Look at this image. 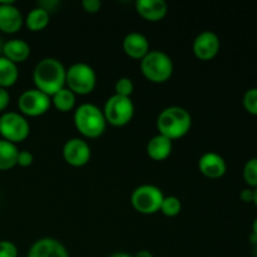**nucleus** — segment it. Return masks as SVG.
Wrapping results in <instances>:
<instances>
[{
	"mask_svg": "<svg viewBox=\"0 0 257 257\" xmlns=\"http://www.w3.org/2000/svg\"><path fill=\"white\" fill-rule=\"evenodd\" d=\"M65 77L67 69L57 58H44L33 70V80L37 89L49 97L65 87Z\"/></svg>",
	"mask_w": 257,
	"mask_h": 257,
	"instance_id": "obj_1",
	"label": "nucleus"
},
{
	"mask_svg": "<svg viewBox=\"0 0 257 257\" xmlns=\"http://www.w3.org/2000/svg\"><path fill=\"white\" fill-rule=\"evenodd\" d=\"M192 118L187 109L178 105L167 107L158 114L157 128L160 135L170 138L171 141L182 138L191 130Z\"/></svg>",
	"mask_w": 257,
	"mask_h": 257,
	"instance_id": "obj_2",
	"label": "nucleus"
},
{
	"mask_svg": "<svg viewBox=\"0 0 257 257\" xmlns=\"http://www.w3.org/2000/svg\"><path fill=\"white\" fill-rule=\"evenodd\" d=\"M74 124L83 136L97 138L105 131L107 120L100 108L92 103H83L75 108Z\"/></svg>",
	"mask_w": 257,
	"mask_h": 257,
	"instance_id": "obj_3",
	"label": "nucleus"
},
{
	"mask_svg": "<svg viewBox=\"0 0 257 257\" xmlns=\"http://www.w3.org/2000/svg\"><path fill=\"white\" fill-rule=\"evenodd\" d=\"M141 70L151 82L165 83L172 75L173 62L170 55L162 50H150L141 59Z\"/></svg>",
	"mask_w": 257,
	"mask_h": 257,
	"instance_id": "obj_4",
	"label": "nucleus"
},
{
	"mask_svg": "<svg viewBox=\"0 0 257 257\" xmlns=\"http://www.w3.org/2000/svg\"><path fill=\"white\" fill-rule=\"evenodd\" d=\"M97 84V74L87 63H74L67 69L65 85L74 94H89Z\"/></svg>",
	"mask_w": 257,
	"mask_h": 257,
	"instance_id": "obj_5",
	"label": "nucleus"
},
{
	"mask_svg": "<svg viewBox=\"0 0 257 257\" xmlns=\"http://www.w3.org/2000/svg\"><path fill=\"white\" fill-rule=\"evenodd\" d=\"M103 114L109 124L122 127L128 124L135 115V104L131 97L113 94L105 102Z\"/></svg>",
	"mask_w": 257,
	"mask_h": 257,
	"instance_id": "obj_6",
	"label": "nucleus"
},
{
	"mask_svg": "<svg viewBox=\"0 0 257 257\" xmlns=\"http://www.w3.org/2000/svg\"><path fill=\"white\" fill-rule=\"evenodd\" d=\"M165 198L161 188L155 185H141L136 188L131 196V202L136 211L145 215H152L161 210V205Z\"/></svg>",
	"mask_w": 257,
	"mask_h": 257,
	"instance_id": "obj_7",
	"label": "nucleus"
},
{
	"mask_svg": "<svg viewBox=\"0 0 257 257\" xmlns=\"http://www.w3.org/2000/svg\"><path fill=\"white\" fill-rule=\"evenodd\" d=\"M30 133L27 118L17 112H5L0 115V135L3 140L12 143L24 141Z\"/></svg>",
	"mask_w": 257,
	"mask_h": 257,
	"instance_id": "obj_8",
	"label": "nucleus"
},
{
	"mask_svg": "<svg viewBox=\"0 0 257 257\" xmlns=\"http://www.w3.org/2000/svg\"><path fill=\"white\" fill-rule=\"evenodd\" d=\"M52 105V98L39 89H28L20 94L18 100V107L23 114L30 117H38L49 110Z\"/></svg>",
	"mask_w": 257,
	"mask_h": 257,
	"instance_id": "obj_9",
	"label": "nucleus"
},
{
	"mask_svg": "<svg viewBox=\"0 0 257 257\" xmlns=\"http://www.w3.org/2000/svg\"><path fill=\"white\" fill-rule=\"evenodd\" d=\"M90 146L82 138H70L64 143L63 157L65 162L74 167H82L90 160Z\"/></svg>",
	"mask_w": 257,
	"mask_h": 257,
	"instance_id": "obj_10",
	"label": "nucleus"
},
{
	"mask_svg": "<svg viewBox=\"0 0 257 257\" xmlns=\"http://www.w3.org/2000/svg\"><path fill=\"white\" fill-rule=\"evenodd\" d=\"M23 14L13 0L0 2V30L7 34H14L23 27Z\"/></svg>",
	"mask_w": 257,
	"mask_h": 257,
	"instance_id": "obj_11",
	"label": "nucleus"
},
{
	"mask_svg": "<svg viewBox=\"0 0 257 257\" xmlns=\"http://www.w3.org/2000/svg\"><path fill=\"white\" fill-rule=\"evenodd\" d=\"M193 53L201 60H211L218 54L220 38L211 30L201 32L193 40Z\"/></svg>",
	"mask_w": 257,
	"mask_h": 257,
	"instance_id": "obj_12",
	"label": "nucleus"
},
{
	"mask_svg": "<svg viewBox=\"0 0 257 257\" xmlns=\"http://www.w3.org/2000/svg\"><path fill=\"white\" fill-rule=\"evenodd\" d=\"M27 257H69V252L57 238L43 237L33 243Z\"/></svg>",
	"mask_w": 257,
	"mask_h": 257,
	"instance_id": "obj_13",
	"label": "nucleus"
},
{
	"mask_svg": "<svg viewBox=\"0 0 257 257\" xmlns=\"http://www.w3.org/2000/svg\"><path fill=\"white\" fill-rule=\"evenodd\" d=\"M198 168L201 173L208 178H220L226 173L227 166L225 160L218 153L206 152L198 161Z\"/></svg>",
	"mask_w": 257,
	"mask_h": 257,
	"instance_id": "obj_14",
	"label": "nucleus"
},
{
	"mask_svg": "<svg viewBox=\"0 0 257 257\" xmlns=\"http://www.w3.org/2000/svg\"><path fill=\"white\" fill-rule=\"evenodd\" d=\"M123 50L133 59H143L150 52V42L142 33H128L123 39Z\"/></svg>",
	"mask_w": 257,
	"mask_h": 257,
	"instance_id": "obj_15",
	"label": "nucleus"
},
{
	"mask_svg": "<svg viewBox=\"0 0 257 257\" xmlns=\"http://www.w3.org/2000/svg\"><path fill=\"white\" fill-rule=\"evenodd\" d=\"M136 10L148 22H158L167 15L168 5L165 0H137Z\"/></svg>",
	"mask_w": 257,
	"mask_h": 257,
	"instance_id": "obj_16",
	"label": "nucleus"
},
{
	"mask_svg": "<svg viewBox=\"0 0 257 257\" xmlns=\"http://www.w3.org/2000/svg\"><path fill=\"white\" fill-rule=\"evenodd\" d=\"M3 57L8 58L13 63L18 64L27 60L30 55V45L23 39H10L3 45Z\"/></svg>",
	"mask_w": 257,
	"mask_h": 257,
	"instance_id": "obj_17",
	"label": "nucleus"
},
{
	"mask_svg": "<svg viewBox=\"0 0 257 257\" xmlns=\"http://www.w3.org/2000/svg\"><path fill=\"white\" fill-rule=\"evenodd\" d=\"M172 152V141L162 135H157L150 140L147 145V155L155 161H163Z\"/></svg>",
	"mask_w": 257,
	"mask_h": 257,
	"instance_id": "obj_18",
	"label": "nucleus"
},
{
	"mask_svg": "<svg viewBox=\"0 0 257 257\" xmlns=\"http://www.w3.org/2000/svg\"><path fill=\"white\" fill-rule=\"evenodd\" d=\"M19 78V69L15 63L0 55V87L9 88L17 83Z\"/></svg>",
	"mask_w": 257,
	"mask_h": 257,
	"instance_id": "obj_19",
	"label": "nucleus"
},
{
	"mask_svg": "<svg viewBox=\"0 0 257 257\" xmlns=\"http://www.w3.org/2000/svg\"><path fill=\"white\" fill-rule=\"evenodd\" d=\"M19 150L15 143L0 140V171H7L17 165Z\"/></svg>",
	"mask_w": 257,
	"mask_h": 257,
	"instance_id": "obj_20",
	"label": "nucleus"
},
{
	"mask_svg": "<svg viewBox=\"0 0 257 257\" xmlns=\"http://www.w3.org/2000/svg\"><path fill=\"white\" fill-rule=\"evenodd\" d=\"M50 14L43 8L37 7L33 8L29 13H28L27 18H25V24L29 28L32 32H39L43 30L48 24H49Z\"/></svg>",
	"mask_w": 257,
	"mask_h": 257,
	"instance_id": "obj_21",
	"label": "nucleus"
},
{
	"mask_svg": "<svg viewBox=\"0 0 257 257\" xmlns=\"http://www.w3.org/2000/svg\"><path fill=\"white\" fill-rule=\"evenodd\" d=\"M52 103L60 112H69L75 107V94L69 88L64 87L52 95Z\"/></svg>",
	"mask_w": 257,
	"mask_h": 257,
	"instance_id": "obj_22",
	"label": "nucleus"
},
{
	"mask_svg": "<svg viewBox=\"0 0 257 257\" xmlns=\"http://www.w3.org/2000/svg\"><path fill=\"white\" fill-rule=\"evenodd\" d=\"M181 208H182V205H181L180 198L176 197V196H167V197L163 198L160 211L165 216L173 217L181 212Z\"/></svg>",
	"mask_w": 257,
	"mask_h": 257,
	"instance_id": "obj_23",
	"label": "nucleus"
},
{
	"mask_svg": "<svg viewBox=\"0 0 257 257\" xmlns=\"http://www.w3.org/2000/svg\"><path fill=\"white\" fill-rule=\"evenodd\" d=\"M243 178L246 183L252 187H257V158H251L243 167Z\"/></svg>",
	"mask_w": 257,
	"mask_h": 257,
	"instance_id": "obj_24",
	"label": "nucleus"
},
{
	"mask_svg": "<svg viewBox=\"0 0 257 257\" xmlns=\"http://www.w3.org/2000/svg\"><path fill=\"white\" fill-rule=\"evenodd\" d=\"M115 94L123 95V97H131V94L135 90V84H133L132 79L127 77H122L115 82L114 85Z\"/></svg>",
	"mask_w": 257,
	"mask_h": 257,
	"instance_id": "obj_25",
	"label": "nucleus"
},
{
	"mask_svg": "<svg viewBox=\"0 0 257 257\" xmlns=\"http://www.w3.org/2000/svg\"><path fill=\"white\" fill-rule=\"evenodd\" d=\"M243 107L248 113L257 115V88H251L243 95Z\"/></svg>",
	"mask_w": 257,
	"mask_h": 257,
	"instance_id": "obj_26",
	"label": "nucleus"
},
{
	"mask_svg": "<svg viewBox=\"0 0 257 257\" xmlns=\"http://www.w3.org/2000/svg\"><path fill=\"white\" fill-rule=\"evenodd\" d=\"M18 247L14 242L8 240L0 241V257H18Z\"/></svg>",
	"mask_w": 257,
	"mask_h": 257,
	"instance_id": "obj_27",
	"label": "nucleus"
},
{
	"mask_svg": "<svg viewBox=\"0 0 257 257\" xmlns=\"http://www.w3.org/2000/svg\"><path fill=\"white\" fill-rule=\"evenodd\" d=\"M33 161H34V156L30 151H19L17 165L22 166V167H28V166L32 165Z\"/></svg>",
	"mask_w": 257,
	"mask_h": 257,
	"instance_id": "obj_28",
	"label": "nucleus"
},
{
	"mask_svg": "<svg viewBox=\"0 0 257 257\" xmlns=\"http://www.w3.org/2000/svg\"><path fill=\"white\" fill-rule=\"evenodd\" d=\"M82 7L87 13H97L102 8V2L100 0H83Z\"/></svg>",
	"mask_w": 257,
	"mask_h": 257,
	"instance_id": "obj_29",
	"label": "nucleus"
},
{
	"mask_svg": "<svg viewBox=\"0 0 257 257\" xmlns=\"http://www.w3.org/2000/svg\"><path fill=\"white\" fill-rule=\"evenodd\" d=\"M10 103V94L8 89L0 87V112L5 110V108L9 105Z\"/></svg>",
	"mask_w": 257,
	"mask_h": 257,
	"instance_id": "obj_30",
	"label": "nucleus"
},
{
	"mask_svg": "<svg viewBox=\"0 0 257 257\" xmlns=\"http://www.w3.org/2000/svg\"><path fill=\"white\" fill-rule=\"evenodd\" d=\"M240 198L241 201H243L246 203L253 202V191L250 190V188H245V190L241 191Z\"/></svg>",
	"mask_w": 257,
	"mask_h": 257,
	"instance_id": "obj_31",
	"label": "nucleus"
},
{
	"mask_svg": "<svg viewBox=\"0 0 257 257\" xmlns=\"http://www.w3.org/2000/svg\"><path fill=\"white\" fill-rule=\"evenodd\" d=\"M58 4H59V3L55 2V0H49V2H40L38 7L43 8V9H45L47 12H52L53 8L57 7Z\"/></svg>",
	"mask_w": 257,
	"mask_h": 257,
	"instance_id": "obj_32",
	"label": "nucleus"
},
{
	"mask_svg": "<svg viewBox=\"0 0 257 257\" xmlns=\"http://www.w3.org/2000/svg\"><path fill=\"white\" fill-rule=\"evenodd\" d=\"M133 257H153V253L148 250H141L136 255H133Z\"/></svg>",
	"mask_w": 257,
	"mask_h": 257,
	"instance_id": "obj_33",
	"label": "nucleus"
},
{
	"mask_svg": "<svg viewBox=\"0 0 257 257\" xmlns=\"http://www.w3.org/2000/svg\"><path fill=\"white\" fill-rule=\"evenodd\" d=\"M109 257H133V255H130L127 252H115L113 255H110Z\"/></svg>",
	"mask_w": 257,
	"mask_h": 257,
	"instance_id": "obj_34",
	"label": "nucleus"
},
{
	"mask_svg": "<svg viewBox=\"0 0 257 257\" xmlns=\"http://www.w3.org/2000/svg\"><path fill=\"white\" fill-rule=\"evenodd\" d=\"M250 241H251V243H252L253 246H256L257 245V236L255 235V233H251V236H250Z\"/></svg>",
	"mask_w": 257,
	"mask_h": 257,
	"instance_id": "obj_35",
	"label": "nucleus"
},
{
	"mask_svg": "<svg viewBox=\"0 0 257 257\" xmlns=\"http://www.w3.org/2000/svg\"><path fill=\"white\" fill-rule=\"evenodd\" d=\"M252 232L255 233V235L257 236V218L255 221H253V225H252Z\"/></svg>",
	"mask_w": 257,
	"mask_h": 257,
	"instance_id": "obj_36",
	"label": "nucleus"
},
{
	"mask_svg": "<svg viewBox=\"0 0 257 257\" xmlns=\"http://www.w3.org/2000/svg\"><path fill=\"white\" fill-rule=\"evenodd\" d=\"M253 203H255L256 207H257V187H256V190L253 191Z\"/></svg>",
	"mask_w": 257,
	"mask_h": 257,
	"instance_id": "obj_37",
	"label": "nucleus"
},
{
	"mask_svg": "<svg viewBox=\"0 0 257 257\" xmlns=\"http://www.w3.org/2000/svg\"><path fill=\"white\" fill-rule=\"evenodd\" d=\"M3 45H4V43H3L2 38H0V55H2V53H3Z\"/></svg>",
	"mask_w": 257,
	"mask_h": 257,
	"instance_id": "obj_38",
	"label": "nucleus"
},
{
	"mask_svg": "<svg viewBox=\"0 0 257 257\" xmlns=\"http://www.w3.org/2000/svg\"><path fill=\"white\" fill-rule=\"evenodd\" d=\"M253 257H257V245L255 246V248H253Z\"/></svg>",
	"mask_w": 257,
	"mask_h": 257,
	"instance_id": "obj_39",
	"label": "nucleus"
}]
</instances>
